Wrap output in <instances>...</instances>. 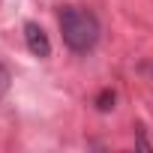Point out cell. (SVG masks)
<instances>
[{
    "instance_id": "277c9868",
    "label": "cell",
    "mask_w": 153,
    "mask_h": 153,
    "mask_svg": "<svg viewBox=\"0 0 153 153\" xmlns=\"http://www.w3.org/2000/svg\"><path fill=\"white\" fill-rule=\"evenodd\" d=\"M9 84H12V75H9V69L3 63H0V99L9 93Z\"/></svg>"
},
{
    "instance_id": "7a4b0ae2",
    "label": "cell",
    "mask_w": 153,
    "mask_h": 153,
    "mask_svg": "<svg viewBox=\"0 0 153 153\" xmlns=\"http://www.w3.org/2000/svg\"><path fill=\"white\" fill-rule=\"evenodd\" d=\"M24 42H27V51L33 54V57H48L51 54V42H48V33L36 24V21H27L24 24Z\"/></svg>"
},
{
    "instance_id": "6da1fadb",
    "label": "cell",
    "mask_w": 153,
    "mask_h": 153,
    "mask_svg": "<svg viewBox=\"0 0 153 153\" xmlns=\"http://www.w3.org/2000/svg\"><path fill=\"white\" fill-rule=\"evenodd\" d=\"M99 18L90 12V9H81V6H66L60 12V36L63 42L72 48V51H78V54H87L96 48L99 42Z\"/></svg>"
},
{
    "instance_id": "3957f363",
    "label": "cell",
    "mask_w": 153,
    "mask_h": 153,
    "mask_svg": "<svg viewBox=\"0 0 153 153\" xmlns=\"http://www.w3.org/2000/svg\"><path fill=\"white\" fill-rule=\"evenodd\" d=\"M96 108H99V111H111V108H114V90H102V93L96 96Z\"/></svg>"
}]
</instances>
